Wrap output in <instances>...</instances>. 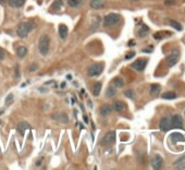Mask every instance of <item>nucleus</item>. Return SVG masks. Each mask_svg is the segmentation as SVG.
I'll return each mask as SVG.
<instances>
[{"label":"nucleus","instance_id":"f257e3e1","mask_svg":"<svg viewBox=\"0 0 185 170\" xmlns=\"http://www.w3.org/2000/svg\"><path fill=\"white\" fill-rule=\"evenodd\" d=\"M34 27H35V24L33 22H22L19 24L18 29H16V35L20 38H25L34 29Z\"/></svg>","mask_w":185,"mask_h":170},{"label":"nucleus","instance_id":"f03ea898","mask_svg":"<svg viewBox=\"0 0 185 170\" xmlns=\"http://www.w3.org/2000/svg\"><path fill=\"white\" fill-rule=\"evenodd\" d=\"M49 47H50V38L48 35L44 34L40 36L38 42V50L40 52V55L43 56H46L49 51Z\"/></svg>","mask_w":185,"mask_h":170},{"label":"nucleus","instance_id":"7ed1b4c3","mask_svg":"<svg viewBox=\"0 0 185 170\" xmlns=\"http://www.w3.org/2000/svg\"><path fill=\"white\" fill-rule=\"evenodd\" d=\"M119 21H120V15L117 14V13H110V14H108L105 18L103 24H105V26H107V27H111V26L115 25Z\"/></svg>","mask_w":185,"mask_h":170},{"label":"nucleus","instance_id":"20e7f679","mask_svg":"<svg viewBox=\"0 0 185 170\" xmlns=\"http://www.w3.org/2000/svg\"><path fill=\"white\" fill-rule=\"evenodd\" d=\"M180 58V51L178 49H173L171 51V54L167 57V63L169 67H173L174 65H176Z\"/></svg>","mask_w":185,"mask_h":170},{"label":"nucleus","instance_id":"39448f33","mask_svg":"<svg viewBox=\"0 0 185 170\" xmlns=\"http://www.w3.org/2000/svg\"><path fill=\"white\" fill-rule=\"evenodd\" d=\"M103 70V65L101 63H96V65H92V67L88 68V75L89 76H97L100 75Z\"/></svg>","mask_w":185,"mask_h":170},{"label":"nucleus","instance_id":"423d86ee","mask_svg":"<svg viewBox=\"0 0 185 170\" xmlns=\"http://www.w3.org/2000/svg\"><path fill=\"white\" fill-rule=\"evenodd\" d=\"M114 141H115V132L114 131H109L103 135L101 143L103 145H111Z\"/></svg>","mask_w":185,"mask_h":170},{"label":"nucleus","instance_id":"0eeeda50","mask_svg":"<svg viewBox=\"0 0 185 170\" xmlns=\"http://www.w3.org/2000/svg\"><path fill=\"white\" fill-rule=\"evenodd\" d=\"M171 128L183 129V120L180 115H173L171 117Z\"/></svg>","mask_w":185,"mask_h":170},{"label":"nucleus","instance_id":"6e6552de","mask_svg":"<svg viewBox=\"0 0 185 170\" xmlns=\"http://www.w3.org/2000/svg\"><path fill=\"white\" fill-rule=\"evenodd\" d=\"M147 65V59H138V60H136L135 62H133L132 63V68L136 71H144V69L146 68Z\"/></svg>","mask_w":185,"mask_h":170},{"label":"nucleus","instance_id":"1a4fd4ad","mask_svg":"<svg viewBox=\"0 0 185 170\" xmlns=\"http://www.w3.org/2000/svg\"><path fill=\"white\" fill-rule=\"evenodd\" d=\"M159 128H160L161 131H164V132H167L170 129H172L171 128V118H169V117L162 118L160 120V122H159Z\"/></svg>","mask_w":185,"mask_h":170},{"label":"nucleus","instance_id":"9d476101","mask_svg":"<svg viewBox=\"0 0 185 170\" xmlns=\"http://www.w3.org/2000/svg\"><path fill=\"white\" fill-rule=\"evenodd\" d=\"M51 118L54 120H56V121H59V122L61 123H68L69 121L68 116H67V113H64V112H56V113H54V115L51 116Z\"/></svg>","mask_w":185,"mask_h":170},{"label":"nucleus","instance_id":"9b49d317","mask_svg":"<svg viewBox=\"0 0 185 170\" xmlns=\"http://www.w3.org/2000/svg\"><path fill=\"white\" fill-rule=\"evenodd\" d=\"M163 165V159L161 158V156L159 155H155L153 156V160H151V167L153 169H160L161 167Z\"/></svg>","mask_w":185,"mask_h":170},{"label":"nucleus","instance_id":"f8f14e48","mask_svg":"<svg viewBox=\"0 0 185 170\" xmlns=\"http://www.w3.org/2000/svg\"><path fill=\"white\" fill-rule=\"evenodd\" d=\"M170 138H171V142L172 143H178V142H184L185 141V138L184 135L181 133H179V132H174V133H172L170 135Z\"/></svg>","mask_w":185,"mask_h":170},{"label":"nucleus","instance_id":"ddd939ff","mask_svg":"<svg viewBox=\"0 0 185 170\" xmlns=\"http://www.w3.org/2000/svg\"><path fill=\"white\" fill-rule=\"evenodd\" d=\"M68 34H69V29H68V26L65 25V24H60L59 25V35L62 39H65L67 37H68Z\"/></svg>","mask_w":185,"mask_h":170},{"label":"nucleus","instance_id":"4468645a","mask_svg":"<svg viewBox=\"0 0 185 170\" xmlns=\"http://www.w3.org/2000/svg\"><path fill=\"white\" fill-rule=\"evenodd\" d=\"M112 111V107L110 105H108V104H105L100 107V113H101V116L106 117V116H109Z\"/></svg>","mask_w":185,"mask_h":170},{"label":"nucleus","instance_id":"2eb2a0df","mask_svg":"<svg viewBox=\"0 0 185 170\" xmlns=\"http://www.w3.org/2000/svg\"><path fill=\"white\" fill-rule=\"evenodd\" d=\"M105 7L103 0H92L90 1V8L92 9H103Z\"/></svg>","mask_w":185,"mask_h":170},{"label":"nucleus","instance_id":"dca6fc26","mask_svg":"<svg viewBox=\"0 0 185 170\" xmlns=\"http://www.w3.org/2000/svg\"><path fill=\"white\" fill-rule=\"evenodd\" d=\"M27 129H29V124L27 122L22 121V122H20L18 124V132L21 134V135H23V134L25 133V131L27 130Z\"/></svg>","mask_w":185,"mask_h":170},{"label":"nucleus","instance_id":"f3484780","mask_svg":"<svg viewBox=\"0 0 185 170\" xmlns=\"http://www.w3.org/2000/svg\"><path fill=\"white\" fill-rule=\"evenodd\" d=\"M64 4V0H54V4H51V9L54 11H59Z\"/></svg>","mask_w":185,"mask_h":170},{"label":"nucleus","instance_id":"a211bd4d","mask_svg":"<svg viewBox=\"0 0 185 170\" xmlns=\"http://www.w3.org/2000/svg\"><path fill=\"white\" fill-rule=\"evenodd\" d=\"M113 109L117 112H122L125 109V106H124V104H123L122 101L118 100V101H115V103L113 104Z\"/></svg>","mask_w":185,"mask_h":170},{"label":"nucleus","instance_id":"6ab92c4d","mask_svg":"<svg viewBox=\"0 0 185 170\" xmlns=\"http://www.w3.org/2000/svg\"><path fill=\"white\" fill-rule=\"evenodd\" d=\"M26 54H27V48L24 47V46H20L16 49V55H18L19 58H24Z\"/></svg>","mask_w":185,"mask_h":170},{"label":"nucleus","instance_id":"aec40b11","mask_svg":"<svg viewBox=\"0 0 185 170\" xmlns=\"http://www.w3.org/2000/svg\"><path fill=\"white\" fill-rule=\"evenodd\" d=\"M25 0H9V4H10L11 7L14 8H20L24 4Z\"/></svg>","mask_w":185,"mask_h":170},{"label":"nucleus","instance_id":"412c9836","mask_svg":"<svg viewBox=\"0 0 185 170\" xmlns=\"http://www.w3.org/2000/svg\"><path fill=\"white\" fill-rule=\"evenodd\" d=\"M159 92H160V85L159 84H153L151 87H150V95L156 96V95H158Z\"/></svg>","mask_w":185,"mask_h":170},{"label":"nucleus","instance_id":"4be33fe9","mask_svg":"<svg viewBox=\"0 0 185 170\" xmlns=\"http://www.w3.org/2000/svg\"><path fill=\"white\" fill-rule=\"evenodd\" d=\"M115 94H117V90H115L114 86H109L107 88V90H106V96H107L108 98L113 97Z\"/></svg>","mask_w":185,"mask_h":170},{"label":"nucleus","instance_id":"5701e85b","mask_svg":"<svg viewBox=\"0 0 185 170\" xmlns=\"http://www.w3.org/2000/svg\"><path fill=\"white\" fill-rule=\"evenodd\" d=\"M100 92H101V83L98 82L94 85V88H92V94L94 96H99L100 95Z\"/></svg>","mask_w":185,"mask_h":170},{"label":"nucleus","instance_id":"b1692460","mask_svg":"<svg viewBox=\"0 0 185 170\" xmlns=\"http://www.w3.org/2000/svg\"><path fill=\"white\" fill-rule=\"evenodd\" d=\"M161 97L163 99H174V98H176V94L173 92H167V93L161 95Z\"/></svg>","mask_w":185,"mask_h":170},{"label":"nucleus","instance_id":"393cba45","mask_svg":"<svg viewBox=\"0 0 185 170\" xmlns=\"http://www.w3.org/2000/svg\"><path fill=\"white\" fill-rule=\"evenodd\" d=\"M148 31H149V29H148V26L147 25H142V29H139V32H138V35L139 37H144V36H146L147 35V33H148Z\"/></svg>","mask_w":185,"mask_h":170},{"label":"nucleus","instance_id":"a878e982","mask_svg":"<svg viewBox=\"0 0 185 170\" xmlns=\"http://www.w3.org/2000/svg\"><path fill=\"white\" fill-rule=\"evenodd\" d=\"M170 25L172 26V27H174L176 31H182V29H183L181 24H180L179 22L174 21V20H170Z\"/></svg>","mask_w":185,"mask_h":170},{"label":"nucleus","instance_id":"bb28decb","mask_svg":"<svg viewBox=\"0 0 185 170\" xmlns=\"http://www.w3.org/2000/svg\"><path fill=\"white\" fill-rule=\"evenodd\" d=\"M113 83L117 87H123V85H124V81L122 80L121 77H115V79L113 80Z\"/></svg>","mask_w":185,"mask_h":170},{"label":"nucleus","instance_id":"cd10ccee","mask_svg":"<svg viewBox=\"0 0 185 170\" xmlns=\"http://www.w3.org/2000/svg\"><path fill=\"white\" fill-rule=\"evenodd\" d=\"M82 1H83V0H68L69 4H70V6H71L72 8L78 7L80 4H82Z\"/></svg>","mask_w":185,"mask_h":170},{"label":"nucleus","instance_id":"c85d7f7f","mask_svg":"<svg viewBox=\"0 0 185 170\" xmlns=\"http://www.w3.org/2000/svg\"><path fill=\"white\" fill-rule=\"evenodd\" d=\"M13 99H14V97H13V95L10 94L8 95L7 98H6V106H10L12 103H13Z\"/></svg>","mask_w":185,"mask_h":170},{"label":"nucleus","instance_id":"c756f323","mask_svg":"<svg viewBox=\"0 0 185 170\" xmlns=\"http://www.w3.org/2000/svg\"><path fill=\"white\" fill-rule=\"evenodd\" d=\"M124 95L126 96V97L131 98V99H133V98H134V92H133L132 90H125V92H124Z\"/></svg>","mask_w":185,"mask_h":170},{"label":"nucleus","instance_id":"7c9ffc66","mask_svg":"<svg viewBox=\"0 0 185 170\" xmlns=\"http://www.w3.org/2000/svg\"><path fill=\"white\" fill-rule=\"evenodd\" d=\"M134 56H135V52H130L128 55L125 56V59H126V60H130V59H132Z\"/></svg>","mask_w":185,"mask_h":170},{"label":"nucleus","instance_id":"2f4dec72","mask_svg":"<svg viewBox=\"0 0 185 170\" xmlns=\"http://www.w3.org/2000/svg\"><path fill=\"white\" fill-rule=\"evenodd\" d=\"M35 70H37V65H36V63H34V65H31V68H29V71H31V72H34Z\"/></svg>","mask_w":185,"mask_h":170},{"label":"nucleus","instance_id":"473e14b6","mask_svg":"<svg viewBox=\"0 0 185 170\" xmlns=\"http://www.w3.org/2000/svg\"><path fill=\"white\" fill-rule=\"evenodd\" d=\"M4 59V51L2 49H0V61H2Z\"/></svg>","mask_w":185,"mask_h":170},{"label":"nucleus","instance_id":"72a5a7b5","mask_svg":"<svg viewBox=\"0 0 185 170\" xmlns=\"http://www.w3.org/2000/svg\"><path fill=\"white\" fill-rule=\"evenodd\" d=\"M19 74H20V71H19V65L15 67V77H18Z\"/></svg>","mask_w":185,"mask_h":170},{"label":"nucleus","instance_id":"f704fd0d","mask_svg":"<svg viewBox=\"0 0 185 170\" xmlns=\"http://www.w3.org/2000/svg\"><path fill=\"white\" fill-rule=\"evenodd\" d=\"M174 0H167L166 1V4H174Z\"/></svg>","mask_w":185,"mask_h":170},{"label":"nucleus","instance_id":"c9c22d12","mask_svg":"<svg viewBox=\"0 0 185 170\" xmlns=\"http://www.w3.org/2000/svg\"><path fill=\"white\" fill-rule=\"evenodd\" d=\"M135 45V43H134V40H131L130 43H128V46H134Z\"/></svg>","mask_w":185,"mask_h":170},{"label":"nucleus","instance_id":"e433bc0d","mask_svg":"<svg viewBox=\"0 0 185 170\" xmlns=\"http://www.w3.org/2000/svg\"><path fill=\"white\" fill-rule=\"evenodd\" d=\"M84 121H85V123H88V119H87L86 116H84Z\"/></svg>","mask_w":185,"mask_h":170},{"label":"nucleus","instance_id":"4c0bfd02","mask_svg":"<svg viewBox=\"0 0 185 170\" xmlns=\"http://www.w3.org/2000/svg\"><path fill=\"white\" fill-rule=\"evenodd\" d=\"M67 79H68V80H72V76L70 75V74H69V75L67 76Z\"/></svg>","mask_w":185,"mask_h":170},{"label":"nucleus","instance_id":"58836bf2","mask_svg":"<svg viewBox=\"0 0 185 170\" xmlns=\"http://www.w3.org/2000/svg\"><path fill=\"white\" fill-rule=\"evenodd\" d=\"M61 87L64 88V87H65V83H61Z\"/></svg>","mask_w":185,"mask_h":170},{"label":"nucleus","instance_id":"ea45409f","mask_svg":"<svg viewBox=\"0 0 185 170\" xmlns=\"http://www.w3.org/2000/svg\"><path fill=\"white\" fill-rule=\"evenodd\" d=\"M132 1H137V0H132Z\"/></svg>","mask_w":185,"mask_h":170},{"label":"nucleus","instance_id":"a19ab883","mask_svg":"<svg viewBox=\"0 0 185 170\" xmlns=\"http://www.w3.org/2000/svg\"><path fill=\"white\" fill-rule=\"evenodd\" d=\"M184 115H185V111H184Z\"/></svg>","mask_w":185,"mask_h":170}]
</instances>
